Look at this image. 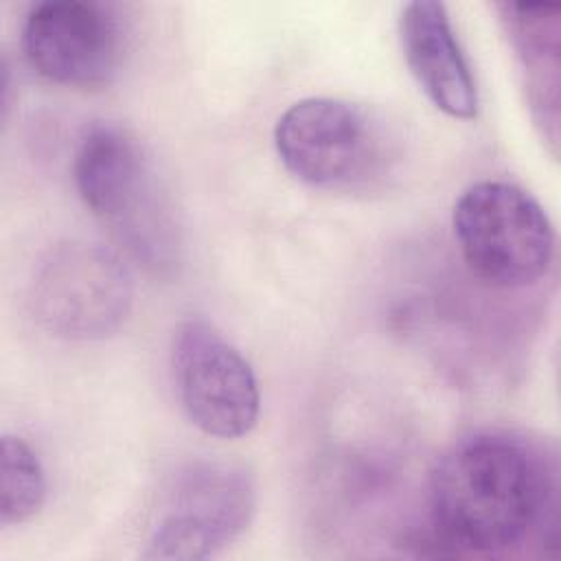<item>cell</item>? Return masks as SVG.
I'll list each match as a JSON object with an SVG mask.
<instances>
[{"label":"cell","instance_id":"1","mask_svg":"<svg viewBox=\"0 0 561 561\" xmlns=\"http://www.w3.org/2000/svg\"><path fill=\"white\" fill-rule=\"evenodd\" d=\"M427 504L434 543L454 552L504 554L543 539L557 524V460L519 432L467 434L434 462Z\"/></svg>","mask_w":561,"mask_h":561},{"label":"cell","instance_id":"6","mask_svg":"<svg viewBox=\"0 0 561 561\" xmlns=\"http://www.w3.org/2000/svg\"><path fill=\"white\" fill-rule=\"evenodd\" d=\"M254 508L256 484L245 467L226 460L188 462L175 473L140 557H215L248 528Z\"/></svg>","mask_w":561,"mask_h":561},{"label":"cell","instance_id":"4","mask_svg":"<svg viewBox=\"0 0 561 561\" xmlns=\"http://www.w3.org/2000/svg\"><path fill=\"white\" fill-rule=\"evenodd\" d=\"M451 228L467 265L497 287H526L546 276L554 230L541 204L522 186L482 180L460 193Z\"/></svg>","mask_w":561,"mask_h":561},{"label":"cell","instance_id":"3","mask_svg":"<svg viewBox=\"0 0 561 561\" xmlns=\"http://www.w3.org/2000/svg\"><path fill=\"white\" fill-rule=\"evenodd\" d=\"M274 147L294 178L331 193L370 191L394 164V140L383 121L331 96L289 105L274 125Z\"/></svg>","mask_w":561,"mask_h":561},{"label":"cell","instance_id":"11","mask_svg":"<svg viewBox=\"0 0 561 561\" xmlns=\"http://www.w3.org/2000/svg\"><path fill=\"white\" fill-rule=\"evenodd\" d=\"M46 500L44 467L20 436L4 434L0 443V526L28 522Z\"/></svg>","mask_w":561,"mask_h":561},{"label":"cell","instance_id":"9","mask_svg":"<svg viewBox=\"0 0 561 561\" xmlns=\"http://www.w3.org/2000/svg\"><path fill=\"white\" fill-rule=\"evenodd\" d=\"M399 37L405 64L427 99L451 118H476L480 105L476 79L445 4L408 2L401 9Z\"/></svg>","mask_w":561,"mask_h":561},{"label":"cell","instance_id":"10","mask_svg":"<svg viewBox=\"0 0 561 561\" xmlns=\"http://www.w3.org/2000/svg\"><path fill=\"white\" fill-rule=\"evenodd\" d=\"M500 20L506 26V33L530 75L533 96L541 99L537 105L543 110L548 105L543 90L550 88L557 94V70H559V7L552 4H524V2H502L497 4ZM557 116V112L550 107Z\"/></svg>","mask_w":561,"mask_h":561},{"label":"cell","instance_id":"7","mask_svg":"<svg viewBox=\"0 0 561 561\" xmlns=\"http://www.w3.org/2000/svg\"><path fill=\"white\" fill-rule=\"evenodd\" d=\"M171 375L188 421L208 436L252 432L261 392L250 362L206 320H184L171 342Z\"/></svg>","mask_w":561,"mask_h":561},{"label":"cell","instance_id":"8","mask_svg":"<svg viewBox=\"0 0 561 561\" xmlns=\"http://www.w3.org/2000/svg\"><path fill=\"white\" fill-rule=\"evenodd\" d=\"M22 50L44 79L72 88L107 83L123 59V26L107 4L46 0L24 18Z\"/></svg>","mask_w":561,"mask_h":561},{"label":"cell","instance_id":"5","mask_svg":"<svg viewBox=\"0 0 561 561\" xmlns=\"http://www.w3.org/2000/svg\"><path fill=\"white\" fill-rule=\"evenodd\" d=\"M31 305L37 322L55 337L103 340L127 320L134 280L114 250L68 239L48 248L35 265Z\"/></svg>","mask_w":561,"mask_h":561},{"label":"cell","instance_id":"2","mask_svg":"<svg viewBox=\"0 0 561 561\" xmlns=\"http://www.w3.org/2000/svg\"><path fill=\"white\" fill-rule=\"evenodd\" d=\"M72 178L83 204L145 265L178 261L173 208L138 138L121 125L96 123L79 138Z\"/></svg>","mask_w":561,"mask_h":561}]
</instances>
